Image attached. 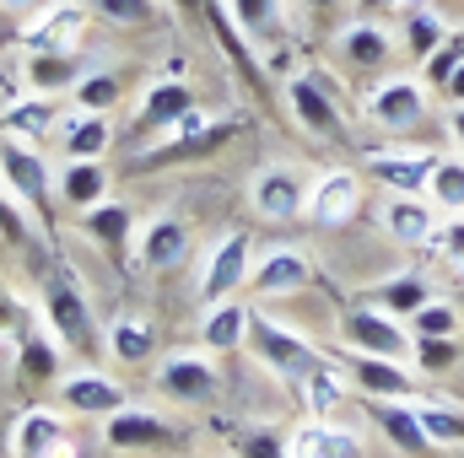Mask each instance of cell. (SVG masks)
<instances>
[{
	"mask_svg": "<svg viewBox=\"0 0 464 458\" xmlns=\"http://www.w3.org/2000/svg\"><path fill=\"white\" fill-rule=\"evenodd\" d=\"M237 129H243V114L217 119V114H206V109H189L151 151L135 157V167L140 173H162V167H179V162H206V157L227 151L232 140H237Z\"/></svg>",
	"mask_w": 464,
	"mask_h": 458,
	"instance_id": "1",
	"label": "cell"
},
{
	"mask_svg": "<svg viewBox=\"0 0 464 458\" xmlns=\"http://www.w3.org/2000/svg\"><path fill=\"white\" fill-rule=\"evenodd\" d=\"M38 302H44V324L54 329V340L65 345V350H82V356L98 350V340H103L98 313H92V302H87V291H82V281H76V270L65 259L49 264Z\"/></svg>",
	"mask_w": 464,
	"mask_h": 458,
	"instance_id": "2",
	"label": "cell"
},
{
	"mask_svg": "<svg viewBox=\"0 0 464 458\" xmlns=\"http://www.w3.org/2000/svg\"><path fill=\"white\" fill-rule=\"evenodd\" d=\"M248 350H254V361H259L265 372H276L281 383H303V377H314V372L330 367V356L308 340V335H292L286 324H276V319H265V313L248 319Z\"/></svg>",
	"mask_w": 464,
	"mask_h": 458,
	"instance_id": "3",
	"label": "cell"
},
{
	"mask_svg": "<svg viewBox=\"0 0 464 458\" xmlns=\"http://www.w3.org/2000/svg\"><path fill=\"white\" fill-rule=\"evenodd\" d=\"M341 340H346V350L394 356V361H411V350H416L411 324L394 319V313H383L378 302H362V308H346V313H341Z\"/></svg>",
	"mask_w": 464,
	"mask_h": 458,
	"instance_id": "4",
	"label": "cell"
},
{
	"mask_svg": "<svg viewBox=\"0 0 464 458\" xmlns=\"http://www.w3.org/2000/svg\"><path fill=\"white\" fill-rule=\"evenodd\" d=\"M308 178H303V167H292V162H270V167H259L254 178H248V205H254V216H265V222H303L308 216Z\"/></svg>",
	"mask_w": 464,
	"mask_h": 458,
	"instance_id": "5",
	"label": "cell"
},
{
	"mask_svg": "<svg viewBox=\"0 0 464 458\" xmlns=\"http://www.w3.org/2000/svg\"><path fill=\"white\" fill-rule=\"evenodd\" d=\"M0 184L16 205H27L33 216L49 222V195H54V178H49V157H38V146L27 140H0Z\"/></svg>",
	"mask_w": 464,
	"mask_h": 458,
	"instance_id": "6",
	"label": "cell"
},
{
	"mask_svg": "<svg viewBox=\"0 0 464 458\" xmlns=\"http://www.w3.org/2000/svg\"><path fill=\"white\" fill-rule=\"evenodd\" d=\"M248 275H254V237L243 227L222 232L211 243V253H206V270H200V302L211 308L222 297H237L248 286Z\"/></svg>",
	"mask_w": 464,
	"mask_h": 458,
	"instance_id": "7",
	"label": "cell"
},
{
	"mask_svg": "<svg viewBox=\"0 0 464 458\" xmlns=\"http://www.w3.org/2000/svg\"><path fill=\"white\" fill-rule=\"evenodd\" d=\"M157 388L168 394V399H179V405H200V399H211L217 388H222V372H217V356L200 345V350H168V356H157Z\"/></svg>",
	"mask_w": 464,
	"mask_h": 458,
	"instance_id": "8",
	"label": "cell"
},
{
	"mask_svg": "<svg viewBox=\"0 0 464 458\" xmlns=\"http://www.w3.org/2000/svg\"><path fill=\"white\" fill-rule=\"evenodd\" d=\"M341 377H346V388L367 394V399H421L416 367H411V361H394V356L351 350L346 361H341Z\"/></svg>",
	"mask_w": 464,
	"mask_h": 458,
	"instance_id": "9",
	"label": "cell"
},
{
	"mask_svg": "<svg viewBox=\"0 0 464 458\" xmlns=\"http://www.w3.org/2000/svg\"><path fill=\"white\" fill-rule=\"evenodd\" d=\"M367 119L389 135H411L427 119V81L421 76H389L367 92Z\"/></svg>",
	"mask_w": 464,
	"mask_h": 458,
	"instance_id": "10",
	"label": "cell"
},
{
	"mask_svg": "<svg viewBox=\"0 0 464 458\" xmlns=\"http://www.w3.org/2000/svg\"><path fill=\"white\" fill-rule=\"evenodd\" d=\"M432 162L438 151H421V146H378V151H362V178L383 184L389 195H421Z\"/></svg>",
	"mask_w": 464,
	"mask_h": 458,
	"instance_id": "11",
	"label": "cell"
},
{
	"mask_svg": "<svg viewBox=\"0 0 464 458\" xmlns=\"http://www.w3.org/2000/svg\"><path fill=\"white\" fill-rule=\"evenodd\" d=\"M314 259L303 253V248H292V243H281V248H265L259 259H254V275H248V291L254 297H265V302H276V297H297V291H308L314 286Z\"/></svg>",
	"mask_w": 464,
	"mask_h": 458,
	"instance_id": "12",
	"label": "cell"
},
{
	"mask_svg": "<svg viewBox=\"0 0 464 458\" xmlns=\"http://www.w3.org/2000/svg\"><path fill=\"white\" fill-rule=\"evenodd\" d=\"M82 33H87V5H76V0H49L44 11H33V22H27V27H22L16 38H22V49L76 54Z\"/></svg>",
	"mask_w": 464,
	"mask_h": 458,
	"instance_id": "13",
	"label": "cell"
},
{
	"mask_svg": "<svg viewBox=\"0 0 464 458\" xmlns=\"http://www.w3.org/2000/svg\"><path fill=\"white\" fill-rule=\"evenodd\" d=\"M362 211V173L351 167H324L308 189V222L314 227H346Z\"/></svg>",
	"mask_w": 464,
	"mask_h": 458,
	"instance_id": "14",
	"label": "cell"
},
{
	"mask_svg": "<svg viewBox=\"0 0 464 458\" xmlns=\"http://www.w3.org/2000/svg\"><path fill=\"white\" fill-rule=\"evenodd\" d=\"M76 227L87 243H98V253L114 264V270H130V243H135V211L124 200H98L92 211L76 216Z\"/></svg>",
	"mask_w": 464,
	"mask_h": 458,
	"instance_id": "15",
	"label": "cell"
},
{
	"mask_svg": "<svg viewBox=\"0 0 464 458\" xmlns=\"http://www.w3.org/2000/svg\"><path fill=\"white\" fill-rule=\"evenodd\" d=\"M286 109L297 119V129H308L314 140H341V135H346L341 103H335L314 76H292V81H286Z\"/></svg>",
	"mask_w": 464,
	"mask_h": 458,
	"instance_id": "16",
	"label": "cell"
},
{
	"mask_svg": "<svg viewBox=\"0 0 464 458\" xmlns=\"http://www.w3.org/2000/svg\"><path fill=\"white\" fill-rule=\"evenodd\" d=\"M378 222L383 232L400 243V248H432V237H438V205L427 200V195H389L383 205H378Z\"/></svg>",
	"mask_w": 464,
	"mask_h": 458,
	"instance_id": "17",
	"label": "cell"
},
{
	"mask_svg": "<svg viewBox=\"0 0 464 458\" xmlns=\"http://www.w3.org/2000/svg\"><path fill=\"white\" fill-rule=\"evenodd\" d=\"M189 259V222H179V216H151L140 237H135V264L146 270V275H168V270H179Z\"/></svg>",
	"mask_w": 464,
	"mask_h": 458,
	"instance_id": "18",
	"label": "cell"
},
{
	"mask_svg": "<svg viewBox=\"0 0 464 458\" xmlns=\"http://www.w3.org/2000/svg\"><path fill=\"white\" fill-rule=\"evenodd\" d=\"M109 167H103V157H65L60 162V173H54V205H65V211H92L98 200H109Z\"/></svg>",
	"mask_w": 464,
	"mask_h": 458,
	"instance_id": "19",
	"label": "cell"
},
{
	"mask_svg": "<svg viewBox=\"0 0 464 458\" xmlns=\"http://www.w3.org/2000/svg\"><path fill=\"white\" fill-rule=\"evenodd\" d=\"M60 388V405L71 410V415H92V421H109L114 410H124L130 399H124V388H119L109 372H71V377H60L54 383Z\"/></svg>",
	"mask_w": 464,
	"mask_h": 458,
	"instance_id": "20",
	"label": "cell"
},
{
	"mask_svg": "<svg viewBox=\"0 0 464 458\" xmlns=\"http://www.w3.org/2000/svg\"><path fill=\"white\" fill-rule=\"evenodd\" d=\"M335 54L346 60L356 76H372V71H389L394 65V38L372 22V16H356L335 33Z\"/></svg>",
	"mask_w": 464,
	"mask_h": 458,
	"instance_id": "21",
	"label": "cell"
},
{
	"mask_svg": "<svg viewBox=\"0 0 464 458\" xmlns=\"http://www.w3.org/2000/svg\"><path fill=\"white\" fill-rule=\"evenodd\" d=\"M60 103L54 98H38V92H27V98H11L5 109H0V140H27V146H44L49 135H60Z\"/></svg>",
	"mask_w": 464,
	"mask_h": 458,
	"instance_id": "22",
	"label": "cell"
},
{
	"mask_svg": "<svg viewBox=\"0 0 464 458\" xmlns=\"http://www.w3.org/2000/svg\"><path fill=\"white\" fill-rule=\"evenodd\" d=\"M103 443L119 448V453H146V448H168L173 443V426L162 415L140 410V405H124V410H114L103 421Z\"/></svg>",
	"mask_w": 464,
	"mask_h": 458,
	"instance_id": "23",
	"label": "cell"
},
{
	"mask_svg": "<svg viewBox=\"0 0 464 458\" xmlns=\"http://www.w3.org/2000/svg\"><path fill=\"white\" fill-rule=\"evenodd\" d=\"M60 350L65 345L54 340V329L38 324L33 313L16 324V372H22V383H60Z\"/></svg>",
	"mask_w": 464,
	"mask_h": 458,
	"instance_id": "24",
	"label": "cell"
},
{
	"mask_svg": "<svg viewBox=\"0 0 464 458\" xmlns=\"http://www.w3.org/2000/svg\"><path fill=\"white\" fill-rule=\"evenodd\" d=\"M65 437H71L65 415L49 410V405H33V410H22L16 426H11V458H49Z\"/></svg>",
	"mask_w": 464,
	"mask_h": 458,
	"instance_id": "25",
	"label": "cell"
},
{
	"mask_svg": "<svg viewBox=\"0 0 464 458\" xmlns=\"http://www.w3.org/2000/svg\"><path fill=\"white\" fill-rule=\"evenodd\" d=\"M195 109V92H189V81L184 76H162V81H151L146 87V98H140V114H135V124L151 135V129H173L179 119Z\"/></svg>",
	"mask_w": 464,
	"mask_h": 458,
	"instance_id": "26",
	"label": "cell"
},
{
	"mask_svg": "<svg viewBox=\"0 0 464 458\" xmlns=\"http://www.w3.org/2000/svg\"><path fill=\"white\" fill-rule=\"evenodd\" d=\"M22 92H38V98H60V92H71L76 81H82V65H76V54H49V49H27V60H22Z\"/></svg>",
	"mask_w": 464,
	"mask_h": 458,
	"instance_id": "27",
	"label": "cell"
},
{
	"mask_svg": "<svg viewBox=\"0 0 464 458\" xmlns=\"http://www.w3.org/2000/svg\"><path fill=\"white\" fill-rule=\"evenodd\" d=\"M372 421H378V432H383L405 458L432 453V443H427V432H421V415H416V399H372Z\"/></svg>",
	"mask_w": 464,
	"mask_h": 458,
	"instance_id": "28",
	"label": "cell"
},
{
	"mask_svg": "<svg viewBox=\"0 0 464 458\" xmlns=\"http://www.w3.org/2000/svg\"><path fill=\"white\" fill-rule=\"evenodd\" d=\"M248 319H254V313H248L237 297L211 302L206 319H200V345H206L211 356H232V350H243V345H248Z\"/></svg>",
	"mask_w": 464,
	"mask_h": 458,
	"instance_id": "29",
	"label": "cell"
},
{
	"mask_svg": "<svg viewBox=\"0 0 464 458\" xmlns=\"http://www.w3.org/2000/svg\"><path fill=\"white\" fill-rule=\"evenodd\" d=\"M286 453L292 458H367V448H362V437H351L335 421H308V426L292 432Z\"/></svg>",
	"mask_w": 464,
	"mask_h": 458,
	"instance_id": "30",
	"label": "cell"
},
{
	"mask_svg": "<svg viewBox=\"0 0 464 458\" xmlns=\"http://www.w3.org/2000/svg\"><path fill=\"white\" fill-rule=\"evenodd\" d=\"M103 345H109V356H114L119 367H146L157 356V329L140 313H119L114 324L103 329Z\"/></svg>",
	"mask_w": 464,
	"mask_h": 458,
	"instance_id": "31",
	"label": "cell"
},
{
	"mask_svg": "<svg viewBox=\"0 0 464 458\" xmlns=\"http://www.w3.org/2000/svg\"><path fill=\"white\" fill-rule=\"evenodd\" d=\"M372 302H378L383 313H394V319H411L416 308L432 302V281H427L421 270H394V275H383V281L372 286Z\"/></svg>",
	"mask_w": 464,
	"mask_h": 458,
	"instance_id": "32",
	"label": "cell"
},
{
	"mask_svg": "<svg viewBox=\"0 0 464 458\" xmlns=\"http://www.w3.org/2000/svg\"><path fill=\"white\" fill-rule=\"evenodd\" d=\"M206 22H211V38L222 43V54L232 60V71H243L248 81H265V76H259V65H254L248 33L237 27V16H232V5H227V0H206Z\"/></svg>",
	"mask_w": 464,
	"mask_h": 458,
	"instance_id": "33",
	"label": "cell"
},
{
	"mask_svg": "<svg viewBox=\"0 0 464 458\" xmlns=\"http://www.w3.org/2000/svg\"><path fill=\"white\" fill-rule=\"evenodd\" d=\"M60 146H65V157H103L109 146H114V124L109 114H65L60 124Z\"/></svg>",
	"mask_w": 464,
	"mask_h": 458,
	"instance_id": "34",
	"label": "cell"
},
{
	"mask_svg": "<svg viewBox=\"0 0 464 458\" xmlns=\"http://www.w3.org/2000/svg\"><path fill=\"white\" fill-rule=\"evenodd\" d=\"M119 98H124V81H119L114 65H92V71H82V81L71 87V103H76L82 114H114Z\"/></svg>",
	"mask_w": 464,
	"mask_h": 458,
	"instance_id": "35",
	"label": "cell"
},
{
	"mask_svg": "<svg viewBox=\"0 0 464 458\" xmlns=\"http://www.w3.org/2000/svg\"><path fill=\"white\" fill-rule=\"evenodd\" d=\"M449 33H454V27H449L432 5H411V11H405V27H400V43H405V54L421 65V60H427Z\"/></svg>",
	"mask_w": 464,
	"mask_h": 458,
	"instance_id": "36",
	"label": "cell"
},
{
	"mask_svg": "<svg viewBox=\"0 0 464 458\" xmlns=\"http://www.w3.org/2000/svg\"><path fill=\"white\" fill-rule=\"evenodd\" d=\"M421 195H427L443 216H464V157H438Z\"/></svg>",
	"mask_w": 464,
	"mask_h": 458,
	"instance_id": "37",
	"label": "cell"
},
{
	"mask_svg": "<svg viewBox=\"0 0 464 458\" xmlns=\"http://www.w3.org/2000/svg\"><path fill=\"white\" fill-rule=\"evenodd\" d=\"M227 5L237 16V27L248 33V43H265V38H276L286 27V5L281 0H227Z\"/></svg>",
	"mask_w": 464,
	"mask_h": 458,
	"instance_id": "38",
	"label": "cell"
},
{
	"mask_svg": "<svg viewBox=\"0 0 464 458\" xmlns=\"http://www.w3.org/2000/svg\"><path fill=\"white\" fill-rule=\"evenodd\" d=\"M416 415H421V432L432 448H464V410L454 405H432V399H416Z\"/></svg>",
	"mask_w": 464,
	"mask_h": 458,
	"instance_id": "39",
	"label": "cell"
},
{
	"mask_svg": "<svg viewBox=\"0 0 464 458\" xmlns=\"http://www.w3.org/2000/svg\"><path fill=\"white\" fill-rule=\"evenodd\" d=\"M411 335H432V340H459V308L454 302H443V297H432L427 308H416L411 319Z\"/></svg>",
	"mask_w": 464,
	"mask_h": 458,
	"instance_id": "40",
	"label": "cell"
},
{
	"mask_svg": "<svg viewBox=\"0 0 464 458\" xmlns=\"http://www.w3.org/2000/svg\"><path fill=\"white\" fill-rule=\"evenodd\" d=\"M92 16H103L109 27H157L162 5L157 0H92Z\"/></svg>",
	"mask_w": 464,
	"mask_h": 458,
	"instance_id": "41",
	"label": "cell"
},
{
	"mask_svg": "<svg viewBox=\"0 0 464 458\" xmlns=\"http://www.w3.org/2000/svg\"><path fill=\"white\" fill-rule=\"evenodd\" d=\"M459 65H464V33H449V38H443V43L421 60V81L443 92V87H449V76H454Z\"/></svg>",
	"mask_w": 464,
	"mask_h": 458,
	"instance_id": "42",
	"label": "cell"
},
{
	"mask_svg": "<svg viewBox=\"0 0 464 458\" xmlns=\"http://www.w3.org/2000/svg\"><path fill=\"white\" fill-rule=\"evenodd\" d=\"M459 361V340H432V335H416V350H411V367L416 372H449Z\"/></svg>",
	"mask_w": 464,
	"mask_h": 458,
	"instance_id": "43",
	"label": "cell"
},
{
	"mask_svg": "<svg viewBox=\"0 0 464 458\" xmlns=\"http://www.w3.org/2000/svg\"><path fill=\"white\" fill-rule=\"evenodd\" d=\"M432 248L464 275V216H449V222L438 227V237H432Z\"/></svg>",
	"mask_w": 464,
	"mask_h": 458,
	"instance_id": "44",
	"label": "cell"
},
{
	"mask_svg": "<svg viewBox=\"0 0 464 458\" xmlns=\"http://www.w3.org/2000/svg\"><path fill=\"white\" fill-rule=\"evenodd\" d=\"M0 237H5V243H27V216H22L16 200H5V195H0Z\"/></svg>",
	"mask_w": 464,
	"mask_h": 458,
	"instance_id": "45",
	"label": "cell"
},
{
	"mask_svg": "<svg viewBox=\"0 0 464 458\" xmlns=\"http://www.w3.org/2000/svg\"><path fill=\"white\" fill-rule=\"evenodd\" d=\"M243 458H292L276 437H248V448H243Z\"/></svg>",
	"mask_w": 464,
	"mask_h": 458,
	"instance_id": "46",
	"label": "cell"
},
{
	"mask_svg": "<svg viewBox=\"0 0 464 458\" xmlns=\"http://www.w3.org/2000/svg\"><path fill=\"white\" fill-rule=\"evenodd\" d=\"M443 129H449L454 151H464V103H449V114H443Z\"/></svg>",
	"mask_w": 464,
	"mask_h": 458,
	"instance_id": "47",
	"label": "cell"
},
{
	"mask_svg": "<svg viewBox=\"0 0 464 458\" xmlns=\"http://www.w3.org/2000/svg\"><path fill=\"white\" fill-rule=\"evenodd\" d=\"M49 0H0V11H11V16H33V11H44Z\"/></svg>",
	"mask_w": 464,
	"mask_h": 458,
	"instance_id": "48",
	"label": "cell"
},
{
	"mask_svg": "<svg viewBox=\"0 0 464 458\" xmlns=\"http://www.w3.org/2000/svg\"><path fill=\"white\" fill-rule=\"evenodd\" d=\"M179 16H189V22H206V0H168Z\"/></svg>",
	"mask_w": 464,
	"mask_h": 458,
	"instance_id": "49",
	"label": "cell"
},
{
	"mask_svg": "<svg viewBox=\"0 0 464 458\" xmlns=\"http://www.w3.org/2000/svg\"><path fill=\"white\" fill-rule=\"evenodd\" d=\"M443 98H449V103H464V65L454 71V76H449V87H443Z\"/></svg>",
	"mask_w": 464,
	"mask_h": 458,
	"instance_id": "50",
	"label": "cell"
},
{
	"mask_svg": "<svg viewBox=\"0 0 464 458\" xmlns=\"http://www.w3.org/2000/svg\"><path fill=\"white\" fill-rule=\"evenodd\" d=\"M189 71V60L184 54H168V65H162V76H184Z\"/></svg>",
	"mask_w": 464,
	"mask_h": 458,
	"instance_id": "51",
	"label": "cell"
},
{
	"mask_svg": "<svg viewBox=\"0 0 464 458\" xmlns=\"http://www.w3.org/2000/svg\"><path fill=\"white\" fill-rule=\"evenodd\" d=\"M308 11H330V5H341V0H303Z\"/></svg>",
	"mask_w": 464,
	"mask_h": 458,
	"instance_id": "52",
	"label": "cell"
},
{
	"mask_svg": "<svg viewBox=\"0 0 464 458\" xmlns=\"http://www.w3.org/2000/svg\"><path fill=\"white\" fill-rule=\"evenodd\" d=\"M11 453V432H0V458Z\"/></svg>",
	"mask_w": 464,
	"mask_h": 458,
	"instance_id": "53",
	"label": "cell"
},
{
	"mask_svg": "<svg viewBox=\"0 0 464 458\" xmlns=\"http://www.w3.org/2000/svg\"><path fill=\"white\" fill-rule=\"evenodd\" d=\"M0 297H5V291H0Z\"/></svg>",
	"mask_w": 464,
	"mask_h": 458,
	"instance_id": "54",
	"label": "cell"
}]
</instances>
